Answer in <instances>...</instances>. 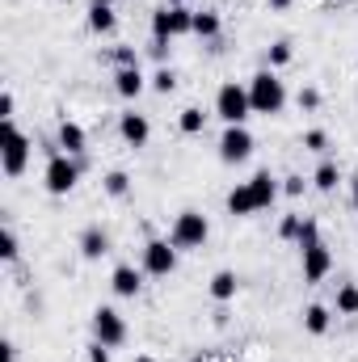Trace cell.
Listing matches in <instances>:
<instances>
[{
	"instance_id": "obj_20",
	"label": "cell",
	"mask_w": 358,
	"mask_h": 362,
	"mask_svg": "<svg viewBox=\"0 0 358 362\" xmlns=\"http://www.w3.org/2000/svg\"><path fill=\"white\" fill-rule=\"evenodd\" d=\"M228 211H232V215H253V211H258V202H253V189H249V181H245V185H236V189L228 194Z\"/></svg>"
},
{
	"instance_id": "obj_2",
	"label": "cell",
	"mask_w": 358,
	"mask_h": 362,
	"mask_svg": "<svg viewBox=\"0 0 358 362\" xmlns=\"http://www.w3.org/2000/svg\"><path fill=\"white\" fill-rule=\"evenodd\" d=\"M249 101H253V114H282V105H287V89H282V81L274 76V72H258L253 81H249Z\"/></svg>"
},
{
	"instance_id": "obj_18",
	"label": "cell",
	"mask_w": 358,
	"mask_h": 362,
	"mask_svg": "<svg viewBox=\"0 0 358 362\" xmlns=\"http://www.w3.org/2000/svg\"><path fill=\"white\" fill-rule=\"evenodd\" d=\"M236 291H241V278L232 270H219L211 278V299H219V303H228V299H236Z\"/></svg>"
},
{
	"instance_id": "obj_32",
	"label": "cell",
	"mask_w": 358,
	"mask_h": 362,
	"mask_svg": "<svg viewBox=\"0 0 358 362\" xmlns=\"http://www.w3.org/2000/svg\"><path fill=\"white\" fill-rule=\"evenodd\" d=\"M114 64H118V68H139V59H135L131 47H118V51H114Z\"/></svg>"
},
{
	"instance_id": "obj_34",
	"label": "cell",
	"mask_w": 358,
	"mask_h": 362,
	"mask_svg": "<svg viewBox=\"0 0 358 362\" xmlns=\"http://www.w3.org/2000/svg\"><path fill=\"white\" fill-rule=\"evenodd\" d=\"M282 194H291V198H299V194H304V177H299V173H291V177L282 181Z\"/></svg>"
},
{
	"instance_id": "obj_19",
	"label": "cell",
	"mask_w": 358,
	"mask_h": 362,
	"mask_svg": "<svg viewBox=\"0 0 358 362\" xmlns=\"http://www.w3.org/2000/svg\"><path fill=\"white\" fill-rule=\"evenodd\" d=\"M114 25H118V17H114L110 4H93L89 8V30L93 34H114Z\"/></svg>"
},
{
	"instance_id": "obj_14",
	"label": "cell",
	"mask_w": 358,
	"mask_h": 362,
	"mask_svg": "<svg viewBox=\"0 0 358 362\" xmlns=\"http://www.w3.org/2000/svg\"><path fill=\"white\" fill-rule=\"evenodd\" d=\"M249 189H253V202H258V211H266V206H274V198H278V181L270 177L266 169L249 177Z\"/></svg>"
},
{
	"instance_id": "obj_13",
	"label": "cell",
	"mask_w": 358,
	"mask_h": 362,
	"mask_svg": "<svg viewBox=\"0 0 358 362\" xmlns=\"http://www.w3.org/2000/svg\"><path fill=\"white\" fill-rule=\"evenodd\" d=\"M105 253H110V236H105V228H97V223L85 228V232H81V257H85V262H97V257H105Z\"/></svg>"
},
{
	"instance_id": "obj_9",
	"label": "cell",
	"mask_w": 358,
	"mask_h": 362,
	"mask_svg": "<svg viewBox=\"0 0 358 362\" xmlns=\"http://www.w3.org/2000/svg\"><path fill=\"white\" fill-rule=\"evenodd\" d=\"M249 152H253V135L245 127H228L224 139H219V160L224 165H241V160H249Z\"/></svg>"
},
{
	"instance_id": "obj_33",
	"label": "cell",
	"mask_w": 358,
	"mask_h": 362,
	"mask_svg": "<svg viewBox=\"0 0 358 362\" xmlns=\"http://www.w3.org/2000/svg\"><path fill=\"white\" fill-rule=\"evenodd\" d=\"M321 105V93L316 89H299V110H316Z\"/></svg>"
},
{
	"instance_id": "obj_10",
	"label": "cell",
	"mask_w": 358,
	"mask_h": 362,
	"mask_svg": "<svg viewBox=\"0 0 358 362\" xmlns=\"http://www.w3.org/2000/svg\"><path fill=\"white\" fill-rule=\"evenodd\" d=\"M329 270H333V253H329L321 240L308 245V249H304V282H321Z\"/></svg>"
},
{
	"instance_id": "obj_5",
	"label": "cell",
	"mask_w": 358,
	"mask_h": 362,
	"mask_svg": "<svg viewBox=\"0 0 358 362\" xmlns=\"http://www.w3.org/2000/svg\"><path fill=\"white\" fill-rule=\"evenodd\" d=\"M207 236H211V223H207V215H198V211H181L178 219H173V232H169L173 249H202Z\"/></svg>"
},
{
	"instance_id": "obj_12",
	"label": "cell",
	"mask_w": 358,
	"mask_h": 362,
	"mask_svg": "<svg viewBox=\"0 0 358 362\" xmlns=\"http://www.w3.org/2000/svg\"><path fill=\"white\" fill-rule=\"evenodd\" d=\"M110 286H114V295L135 299V295H139V286H144V270H135V266H118V270L110 274Z\"/></svg>"
},
{
	"instance_id": "obj_16",
	"label": "cell",
	"mask_w": 358,
	"mask_h": 362,
	"mask_svg": "<svg viewBox=\"0 0 358 362\" xmlns=\"http://www.w3.org/2000/svg\"><path fill=\"white\" fill-rule=\"evenodd\" d=\"M329 325H333V316H329V308H325V303L304 308V329H308L312 337H325V333H329Z\"/></svg>"
},
{
	"instance_id": "obj_38",
	"label": "cell",
	"mask_w": 358,
	"mask_h": 362,
	"mask_svg": "<svg viewBox=\"0 0 358 362\" xmlns=\"http://www.w3.org/2000/svg\"><path fill=\"white\" fill-rule=\"evenodd\" d=\"M350 202H354V211H358V173L350 177Z\"/></svg>"
},
{
	"instance_id": "obj_25",
	"label": "cell",
	"mask_w": 358,
	"mask_h": 362,
	"mask_svg": "<svg viewBox=\"0 0 358 362\" xmlns=\"http://www.w3.org/2000/svg\"><path fill=\"white\" fill-rule=\"evenodd\" d=\"M127 189H131V177H127L122 169H114V173H105V194H110V198H122Z\"/></svg>"
},
{
	"instance_id": "obj_29",
	"label": "cell",
	"mask_w": 358,
	"mask_h": 362,
	"mask_svg": "<svg viewBox=\"0 0 358 362\" xmlns=\"http://www.w3.org/2000/svg\"><path fill=\"white\" fill-rule=\"evenodd\" d=\"M304 148H308V152H325V148H329V135H325V131H308V135H304Z\"/></svg>"
},
{
	"instance_id": "obj_6",
	"label": "cell",
	"mask_w": 358,
	"mask_h": 362,
	"mask_svg": "<svg viewBox=\"0 0 358 362\" xmlns=\"http://www.w3.org/2000/svg\"><path fill=\"white\" fill-rule=\"evenodd\" d=\"M173 270H178V249H173V240H148V245H144V274L169 278Z\"/></svg>"
},
{
	"instance_id": "obj_3",
	"label": "cell",
	"mask_w": 358,
	"mask_h": 362,
	"mask_svg": "<svg viewBox=\"0 0 358 362\" xmlns=\"http://www.w3.org/2000/svg\"><path fill=\"white\" fill-rule=\"evenodd\" d=\"M215 114H219V118H224L228 127H245V118L253 114L249 89H245V85H236V81L219 85V93H215Z\"/></svg>"
},
{
	"instance_id": "obj_11",
	"label": "cell",
	"mask_w": 358,
	"mask_h": 362,
	"mask_svg": "<svg viewBox=\"0 0 358 362\" xmlns=\"http://www.w3.org/2000/svg\"><path fill=\"white\" fill-rule=\"evenodd\" d=\"M118 131H122V139H127L131 148H144V144H148V135H152V122H148L144 114H135V110H131V114H122V118H118Z\"/></svg>"
},
{
	"instance_id": "obj_23",
	"label": "cell",
	"mask_w": 358,
	"mask_h": 362,
	"mask_svg": "<svg viewBox=\"0 0 358 362\" xmlns=\"http://www.w3.org/2000/svg\"><path fill=\"white\" fill-rule=\"evenodd\" d=\"M337 316H358V286L342 282L337 286Z\"/></svg>"
},
{
	"instance_id": "obj_17",
	"label": "cell",
	"mask_w": 358,
	"mask_h": 362,
	"mask_svg": "<svg viewBox=\"0 0 358 362\" xmlns=\"http://www.w3.org/2000/svg\"><path fill=\"white\" fill-rule=\"evenodd\" d=\"M114 89H118V97H139L144 93V72L139 68H118L114 72Z\"/></svg>"
},
{
	"instance_id": "obj_1",
	"label": "cell",
	"mask_w": 358,
	"mask_h": 362,
	"mask_svg": "<svg viewBox=\"0 0 358 362\" xmlns=\"http://www.w3.org/2000/svg\"><path fill=\"white\" fill-rule=\"evenodd\" d=\"M25 160H30V139L17 131L13 118H4L0 122V165H4V177H21Z\"/></svg>"
},
{
	"instance_id": "obj_36",
	"label": "cell",
	"mask_w": 358,
	"mask_h": 362,
	"mask_svg": "<svg viewBox=\"0 0 358 362\" xmlns=\"http://www.w3.org/2000/svg\"><path fill=\"white\" fill-rule=\"evenodd\" d=\"M89 362H110V346L93 341V346H89Z\"/></svg>"
},
{
	"instance_id": "obj_31",
	"label": "cell",
	"mask_w": 358,
	"mask_h": 362,
	"mask_svg": "<svg viewBox=\"0 0 358 362\" xmlns=\"http://www.w3.org/2000/svg\"><path fill=\"white\" fill-rule=\"evenodd\" d=\"M0 257H4V262L17 257V236H13V228H4V236H0Z\"/></svg>"
},
{
	"instance_id": "obj_41",
	"label": "cell",
	"mask_w": 358,
	"mask_h": 362,
	"mask_svg": "<svg viewBox=\"0 0 358 362\" xmlns=\"http://www.w3.org/2000/svg\"><path fill=\"white\" fill-rule=\"evenodd\" d=\"M135 362H156V358H152V354H139V358H135Z\"/></svg>"
},
{
	"instance_id": "obj_7",
	"label": "cell",
	"mask_w": 358,
	"mask_h": 362,
	"mask_svg": "<svg viewBox=\"0 0 358 362\" xmlns=\"http://www.w3.org/2000/svg\"><path fill=\"white\" fill-rule=\"evenodd\" d=\"M42 181H47V189H51V194H72V189H76V181H81V165H76V160H68V156H51Z\"/></svg>"
},
{
	"instance_id": "obj_37",
	"label": "cell",
	"mask_w": 358,
	"mask_h": 362,
	"mask_svg": "<svg viewBox=\"0 0 358 362\" xmlns=\"http://www.w3.org/2000/svg\"><path fill=\"white\" fill-rule=\"evenodd\" d=\"M0 362H17V346H13V341L0 346Z\"/></svg>"
},
{
	"instance_id": "obj_27",
	"label": "cell",
	"mask_w": 358,
	"mask_h": 362,
	"mask_svg": "<svg viewBox=\"0 0 358 362\" xmlns=\"http://www.w3.org/2000/svg\"><path fill=\"white\" fill-rule=\"evenodd\" d=\"M299 249H308V245H316L321 240V228H316V219H304V228H299Z\"/></svg>"
},
{
	"instance_id": "obj_42",
	"label": "cell",
	"mask_w": 358,
	"mask_h": 362,
	"mask_svg": "<svg viewBox=\"0 0 358 362\" xmlns=\"http://www.w3.org/2000/svg\"><path fill=\"white\" fill-rule=\"evenodd\" d=\"M93 4H114V0H93Z\"/></svg>"
},
{
	"instance_id": "obj_4",
	"label": "cell",
	"mask_w": 358,
	"mask_h": 362,
	"mask_svg": "<svg viewBox=\"0 0 358 362\" xmlns=\"http://www.w3.org/2000/svg\"><path fill=\"white\" fill-rule=\"evenodd\" d=\"M178 34H194V13L185 4H165L152 13V42H169Z\"/></svg>"
},
{
	"instance_id": "obj_39",
	"label": "cell",
	"mask_w": 358,
	"mask_h": 362,
	"mask_svg": "<svg viewBox=\"0 0 358 362\" xmlns=\"http://www.w3.org/2000/svg\"><path fill=\"white\" fill-rule=\"evenodd\" d=\"M270 8H274V13H282V8H291V0H266Z\"/></svg>"
},
{
	"instance_id": "obj_15",
	"label": "cell",
	"mask_w": 358,
	"mask_h": 362,
	"mask_svg": "<svg viewBox=\"0 0 358 362\" xmlns=\"http://www.w3.org/2000/svg\"><path fill=\"white\" fill-rule=\"evenodd\" d=\"M85 144H89V139H85V127L64 118V122H59V148H64L68 156H81V152H85Z\"/></svg>"
},
{
	"instance_id": "obj_30",
	"label": "cell",
	"mask_w": 358,
	"mask_h": 362,
	"mask_svg": "<svg viewBox=\"0 0 358 362\" xmlns=\"http://www.w3.org/2000/svg\"><path fill=\"white\" fill-rule=\"evenodd\" d=\"M299 228H304V219H299V215H287V219H282V228H278V236H282V240H295V236H299Z\"/></svg>"
},
{
	"instance_id": "obj_26",
	"label": "cell",
	"mask_w": 358,
	"mask_h": 362,
	"mask_svg": "<svg viewBox=\"0 0 358 362\" xmlns=\"http://www.w3.org/2000/svg\"><path fill=\"white\" fill-rule=\"evenodd\" d=\"M152 89H156V93H173V89H178V76H173V68H161V72L152 76Z\"/></svg>"
},
{
	"instance_id": "obj_40",
	"label": "cell",
	"mask_w": 358,
	"mask_h": 362,
	"mask_svg": "<svg viewBox=\"0 0 358 362\" xmlns=\"http://www.w3.org/2000/svg\"><path fill=\"white\" fill-rule=\"evenodd\" d=\"M185 362H211V358L207 354H194V358H185Z\"/></svg>"
},
{
	"instance_id": "obj_8",
	"label": "cell",
	"mask_w": 358,
	"mask_h": 362,
	"mask_svg": "<svg viewBox=\"0 0 358 362\" xmlns=\"http://www.w3.org/2000/svg\"><path fill=\"white\" fill-rule=\"evenodd\" d=\"M93 337L114 350V346L127 341V320H122L114 308H97V312H93Z\"/></svg>"
},
{
	"instance_id": "obj_21",
	"label": "cell",
	"mask_w": 358,
	"mask_h": 362,
	"mask_svg": "<svg viewBox=\"0 0 358 362\" xmlns=\"http://www.w3.org/2000/svg\"><path fill=\"white\" fill-rule=\"evenodd\" d=\"M178 127H181V135H198V131L207 127V114H202L198 105H185L178 114Z\"/></svg>"
},
{
	"instance_id": "obj_28",
	"label": "cell",
	"mask_w": 358,
	"mask_h": 362,
	"mask_svg": "<svg viewBox=\"0 0 358 362\" xmlns=\"http://www.w3.org/2000/svg\"><path fill=\"white\" fill-rule=\"evenodd\" d=\"M282 64H291V42H274L270 47V68H282Z\"/></svg>"
},
{
	"instance_id": "obj_22",
	"label": "cell",
	"mask_w": 358,
	"mask_h": 362,
	"mask_svg": "<svg viewBox=\"0 0 358 362\" xmlns=\"http://www.w3.org/2000/svg\"><path fill=\"white\" fill-rule=\"evenodd\" d=\"M194 34H198V38H215V34H219V13H215V8L194 13Z\"/></svg>"
},
{
	"instance_id": "obj_43",
	"label": "cell",
	"mask_w": 358,
	"mask_h": 362,
	"mask_svg": "<svg viewBox=\"0 0 358 362\" xmlns=\"http://www.w3.org/2000/svg\"><path fill=\"white\" fill-rule=\"evenodd\" d=\"M178 4H181V0H178Z\"/></svg>"
},
{
	"instance_id": "obj_35",
	"label": "cell",
	"mask_w": 358,
	"mask_h": 362,
	"mask_svg": "<svg viewBox=\"0 0 358 362\" xmlns=\"http://www.w3.org/2000/svg\"><path fill=\"white\" fill-rule=\"evenodd\" d=\"M13 105H17V101H13V93L4 89V93H0V122H4V118H13Z\"/></svg>"
},
{
	"instance_id": "obj_24",
	"label": "cell",
	"mask_w": 358,
	"mask_h": 362,
	"mask_svg": "<svg viewBox=\"0 0 358 362\" xmlns=\"http://www.w3.org/2000/svg\"><path fill=\"white\" fill-rule=\"evenodd\" d=\"M337 181H342V173H337V165H333V160H325V165L312 173V185H316V189H325V194H329Z\"/></svg>"
}]
</instances>
